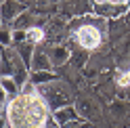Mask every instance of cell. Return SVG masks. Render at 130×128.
I'll use <instances>...</instances> for the list:
<instances>
[{
  "label": "cell",
  "mask_w": 130,
  "mask_h": 128,
  "mask_svg": "<svg viewBox=\"0 0 130 128\" xmlns=\"http://www.w3.org/2000/svg\"><path fill=\"white\" fill-rule=\"evenodd\" d=\"M48 111L40 94L21 92L9 103V124L11 128H44Z\"/></svg>",
  "instance_id": "obj_1"
},
{
  "label": "cell",
  "mask_w": 130,
  "mask_h": 128,
  "mask_svg": "<svg viewBox=\"0 0 130 128\" xmlns=\"http://www.w3.org/2000/svg\"><path fill=\"white\" fill-rule=\"evenodd\" d=\"M118 84H120V86H130V69L126 71L124 76H120V78H118Z\"/></svg>",
  "instance_id": "obj_4"
},
{
  "label": "cell",
  "mask_w": 130,
  "mask_h": 128,
  "mask_svg": "<svg viewBox=\"0 0 130 128\" xmlns=\"http://www.w3.org/2000/svg\"><path fill=\"white\" fill-rule=\"evenodd\" d=\"M25 36H27V40H29V42H40V40L44 38L42 29H38V27H29V29L25 31Z\"/></svg>",
  "instance_id": "obj_3"
},
{
  "label": "cell",
  "mask_w": 130,
  "mask_h": 128,
  "mask_svg": "<svg viewBox=\"0 0 130 128\" xmlns=\"http://www.w3.org/2000/svg\"><path fill=\"white\" fill-rule=\"evenodd\" d=\"M76 38L82 49H96L101 44V31L96 29L94 25H82L78 31H76Z\"/></svg>",
  "instance_id": "obj_2"
}]
</instances>
